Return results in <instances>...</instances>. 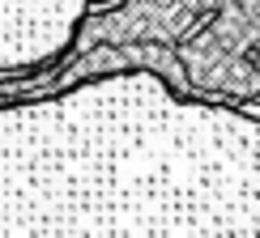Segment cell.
Masks as SVG:
<instances>
[{"label": "cell", "mask_w": 260, "mask_h": 238, "mask_svg": "<svg viewBox=\"0 0 260 238\" xmlns=\"http://www.w3.org/2000/svg\"><path fill=\"white\" fill-rule=\"evenodd\" d=\"M260 234V119L115 68L0 102V238Z\"/></svg>", "instance_id": "6da1fadb"}]
</instances>
